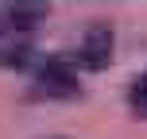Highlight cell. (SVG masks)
Masks as SVG:
<instances>
[{
  "label": "cell",
  "mask_w": 147,
  "mask_h": 139,
  "mask_svg": "<svg viewBox=\"0 0 147 139\" xmlns=\"http://www.w3.org/2000/svg\"><path fill=\"white\" fill-rule=\"evenodd\" d=\"M31 93L35 97H78V73L70 70V62L54 58V62H47V66L39 70Z\"/></svg>",
  "instance_id": "6da1fadb"
},
{
  "label": "cell",
  "mask_w": 147,
  "mask_h": 139,
  "mask_svg": "<svg viewBox=\"0 0 147 139\" xmlns=\"http://www.w3.org/2000/svg\"><path fill=\"white\" fill-rule=\"evenodd\" d=\"M78 62H81L85 70H105V66L112 62V27H109V23H101V19L89 23L85 39H81Z\"/></svg>",
  "instance_id": "7a4b0ae2"
},
{
  "label": "cell",
  "mask_w": 147,
  "mask_h": 139,
  "mask_svg": "<svg viewBox=\"0 0 147 139\" xmlns=\"http://www.w3.org/2000/svg\"><path fill=\"white\" fill-rule=\"evenodd\" d=\"M128 101H132L136 116H147V73H140V77L132 81V93H128Z\"/></svg>",
  "instance_id": "3957f363"
}]
</instances>
